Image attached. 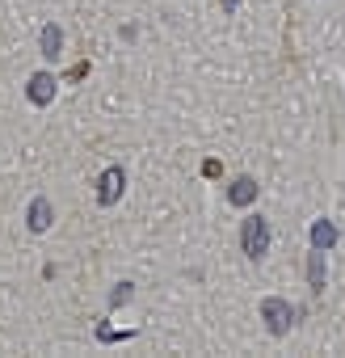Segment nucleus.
<instances>
[{"label": "nucleus", "instance_id": "6", "mask_svg": "<svg viewBox=\"0 0 345 358\" xmlns=\"http://www.w3.org/2000/svg\"><path fill=\"white\" fill-rule=\"evenodd\" d=\"M30 228H34V232H47V228H51V203H47V199H34V203H30Z\"/></svg>", "mask_w": 345, "mask_h": 358}, {"label": "nucleus", "instance_id": "4", "mask_svg": "<svg viewBox=\"0 0 345 358\" xmlns=\"http://www.w3.org/2000/svg\"><path fill=\"white\" fill-rule=\"evenodd\" d=\"M51 97H55V80H51L47 72H38V76L30 80V101H34V106H47Z\"/></svg>", "mask_w": 345, "mask_h": 358}, {"label": "nucleus", "instance_id": "9", "mask_svg": "<svg viewBox=\"0 0 345 358\" xmlns=\"http://www.w3.org/2000/svg\"><path fill=\"white\" fill-rule=\"evenodd\" d=\"M307 278H311V287H316V291L324 287V249H320V253H311V266H307Z\"/></svg>", "mask_w": 345, "mask_h": 358}, {"label": "nucleus", "instance_id": "10", "mask_svg": "<svg viewBox=\"0 0 345 358\" xmlns=\"http://www.w3.org/2000/svg\"><path fill=\"white\" fill-rule=\"evenodd\" d=\"M223 5H228V9H236V0H223Z\"/></svg>", "mask_w": 345, "mask_h": 358}, {"label": "nucleus", "instance_id": "1", "mask_svg": "<svg viewBox=\"0 0 345 358\" xmlns=\"http://www.w3.org/2000/svg\"><path fill=\"white\" fill-rule=\"evenodd\" d=\"M270 249V228H265V220H249L244 224V253L249 257H261Z\"/></svg>", "mask_w": 345, "mask_h": 358}, {"label": "nucleus", "instance_id": "7", "mask_svg": "<svg viewBox=\"0 0 345 358\" xmlns=\"http://www.w3.org/2000/svg\"><path fill=\"white\" fill-rule=\"evenodd\" d=\"M332 241H337V228H332L328 220H320V224L311 228V245H316V249H328Z\"/></svg>", "mask_w": 345, "mask_h": 358}, {"label": "nucleus", "instance_id": "8", "mask_svg": "<svg viewBox=\"0 0 345 358\" xmlns=\"http://www.w3.org/2000/svg\"><path fill=\"white\" fill-rule=\"evenodd\" d=\"M59 47H64V34H59L55 26H47V30H43V55H51V59H55V55H59Z\"/></svg>", "mask_w": 345, "mask_h": 358}, {"label": "nucleus", "instance_id": "3", "mask_svg": "<svg viewBox=\"0 0 345 358\" xmlns=\"http://www.w3.org/2000/svg\"><path fill=\"white\" fill-rule=\"evenodd\" d=\"M118 194H122V169H105V173H101V186H97L101 207H110Z\"/></svg>", "mask_w": 345, "mask_h": 358}, {"label": "nucleus", "instance_id": "2", "mask_svg": "<svg viewBox=\"0 0 345 358\" xmlns=\"http://www.w3.org/2000/svg\"><path fill=\"white\" fill-rule=\"evenodd\" d=\"M261 312H265V320H270V333H286V324H291V308H286L282 299H265Z\"/></svg>", "mask_w": 345, "mask_h": 358}, {"label": "nucleus", "instance_id": "5", "mask_svg": "<svg viewBox=\"0 0 345 358\" xmlns=\"http://www.w3.org/2000/svg\"><path fill=\"white\" fill-rule=\"evenodd\" d=\"M228 199H232L236 207H249V203L257 199V182H253V177H240V182H232V190H228Z\"/></svg>", "mask_w": 345, "mask_h": 358}]
</instances>
